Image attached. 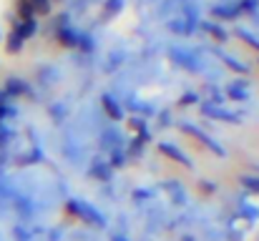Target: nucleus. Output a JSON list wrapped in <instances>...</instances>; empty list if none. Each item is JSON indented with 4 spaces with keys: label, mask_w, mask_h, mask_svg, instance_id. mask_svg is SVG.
I'll use <instances>...</instances> for the list:
<instances>
[{
    "label": "nucleus",
    "mask_w": 259,
    "mask_h": 241,
    "mask_svg": "<svg viewBox=\"0 0 259 241\" xmlns=\"http://www.w3.org/2000/svg\"><path fill=\"white\" fill-rule=\"evenodd\" d=\"M0 101H3V93H0Z\"/></svg>",
    "instance_id": "f257e3e1"
}]
</instances>
